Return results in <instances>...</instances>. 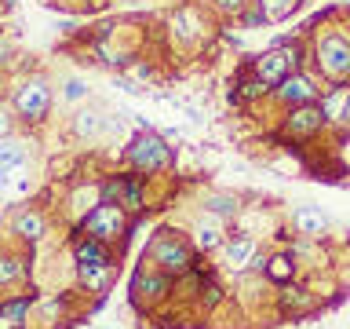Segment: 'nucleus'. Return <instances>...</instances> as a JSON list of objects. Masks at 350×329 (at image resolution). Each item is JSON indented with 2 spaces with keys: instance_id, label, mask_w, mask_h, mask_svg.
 Instances as JSON below:
<instances>
[{
  "instance_id": "19",
  "label": "nucleus",
  "mask_w": 350,
  "mask_h": 329,
  "mask_svg": "<svg viewBox=\"0 0 350 329\" xmlns=\"http://www.w3.org/2000/svg\"><path fill=\"white\" fill-rule=\"evenodd\" d=\"M197 245H201V249H215V245H219L215 223H201V227H197Z\"/></svg>"
},
{
  "instance_id": "8",
  "label": "nucleus",
  "mask_w": 350,
  "mask_h": 329,
  "mask_svg": "<svg viewBox=\"0 0 350 329\" xmlns=\"http://www.w3.org/2000/svg\"><path fill=\"white\" fill-rule=\"evenodd\" d=\"M314 92H317V88L306 81V77H299V73H288V77L278 84V95L284 99V103H292V106L314 103Z\"/></svg>"
},
{
  "instance_id": "5",
  "label": "nucleus",
  "mask_w": 350,
  "mask_h": 329,
  "mask_svg": "<svg viewBox=\"0 0 350 329\" xmlns=\"http://www.w3.org/2000/svg\"><path fill=\"white\" fill-rule=\"evenodd\" d=\"M48 103H51V92H48V84H44V81L22 84L18 95H15V106H18V114L26 121H40L44 114H48Z\"/></svg>"
},
{
  "instance_id": "2",
  "label": "nucleus",
  "mask_w": 350,
  "mask_h": 329,
  "mask_svg": "<svg viewBox=\"0 0 350 329\" xmlns=\"http://www.w3.org/2000/svg\"><path fill=\"white\" fill-rule=\"evenodd\" d=\"M77 263H81V278L92 285V289H103L106 267H109V256H106L103 241H95V238L77 241Z\"/></svg>"
},
{
  "instance_id": "16",
  "label": "nucleus",
  "mask_w": 350,
  "mask_h": 329,
  "mask_svg": "<svg viewBox=\"0 0 350 329\" xmlns=\"http://www.w3.org/2000/svg\"><path fill=\"white\" fill-rule=\"evenodd\" d=\"M120 194H124V205H128V208H139V205H142L139 175H128V180H120Z\"/></svg>"
},
{
  "instance_id": "21",
  "label": "nucleus",
  "mask_w": 350,
  "mask_h": 329,
  "mask_svg": "<svg viewBox=\"0 0 350 329\" xmlns=\"http://www.w3.org/2000/svg\"><path fill=\"white\" fill-rule=\"evenodd\" d=\"M135 289H146L150 296H157V293L168 289V278H142V274H139V278H135Z\"/></svg>"
},
{
  "instance_id": "25",
  "label": "nucleus",
  "mask_w": 350,
  "mask_h": 329,
  "mask_svg": "<svg viewBox=\"0 0 350 329\" xmlns=\"http://www.w3.org/2000/svg\"><path fill=\"white\" fill-rule=\"evenodd\" d=\"M8 128H11V121H8L4 110H0V136H8Z\"/></svg>"
},
{
  "instance_id": "18",
  "label": "nucleus",
  "mask_w": 350,
  "mask_h": 329,
  "mask_svg": "<svg viewBox=\"0 0 350 329\" xmlns=\"http://www.w3.org/2000/svg\"><path fill=\"white\" fill-rule=\"evenodd\" d=\"M295 0H259V8L267 11V19H281V15H288Z\"/></svg>"
},
{
  "instance_id": "28",
  "label": "nucleus",
  "mask_w": 350,
  "mask_h": 329,
  "mask_svg": "<svg viewBox=\"0 0 350 329\" xmlns=\"http://www.w3.org/2000/svg\"><path fill=\"white\" fill-rule=\"evenodd\" d=\"M339 121H343V125H350V99H347V106H343V117H339Z\"/></svg>"
},
{
  "instance_id": "26",
  "label": "nucleus",
  "mask_w": 350,
  "mask_h": 329,
  "mask_svg": "<svg viewBox=\"0 0 350 329\" xmlns=\"http://www.w3.org/2000/svg\"><path fill=\"white\" fill-rule=\"evenodd\" d=\"M8 183H11V169H0V191H4Z\"/></svg>"
},
{
  "instance_id": "23",
  "label": "nucleus",
  "mask_w": 350,
  "mask_h": 329,
  "mask_svg": "<svg viewBox=\"0 0 350 329\" xmlns=\"http://www.w3.org/2000/svg\"><path fill=\"white\" fill-rule=\"evenodd\" d=\"M77 132H81V136H92V132H98V117H95V114H81V121H77Z\"/></svg>"
},
{
  "instance_id": "4",
  "label": "nucleus",
  "mask_w": 350,
  "mask_h": 329,
  "mask_svg": "<svg viewBox=\"0 0 350 329\" xmlns=\"http://www.w3.org/2000/svg\"><path fill=\"white\" fill-rule=\"evenodd\" d=\"M317 62H321V70L332 73V77L350 73V40L347 37H325L317 44Z\"/></svg>"
},
{
  "instance_id": "3",
  "label": "nucleus",
  "mask_w": 350,
  "mask_h": 329,
  "mask_svg": "<svg viewBox=\"0 0 350 329\" xmlns=\"http://www.w3.org/2000/svg\"><path fill=\"white\" fill-rule=\"evenodd\" d=\"M84 230H88V238H95V241H113L117 234H124V212L109 202L95 205L92 212L84 216Z\"/></svg>"
},
{
  "instance_id": "9",
  "label": "nucleus",
  "mask_w": 350,
  "mask_h": 329,
  "mask_svg": "<svg viewBox=\"0 0 350 329\" xmlns=\"http://www.w3.org/2000/svg\"><path fill=\"white\" fill-rule=\"evenodd\" d=\"M321 121H325V110H321V106L303 103V106H295V110H292L288 128H292V132H314V128H321Z\"/></svg>"
},
{
  "instance_id": "15",
  "label": "nucleus",
  "mask_w": 350,
  "mask_h": 329,
  "mask_svg": "<svg viewBox=\"0 0 350 329\" xmlns=\"http://www.w3.org/2000/svg\"><path fill=\"white\" fill-rule=\"evenodd\" d=\"M22 161H26V150H22L18 143H4V147H0V169H18Z\"/></svg>"
},
{
  "instance_id": "24",
  "label": "nucleus",
  "mask_w": 350,
  "mask_h": 329,
  "mask_svg": "<svg viewBox=\"0 0 350 329\" xmlns=\"http://www.w3.org/2000/svg\"><path fill=\"white\" fill-rule=\"evenodd\" d=\"M84 92H88L84 81H70V84H66V99H81Z\"/></svg>"
},
{
  "instance_id": "13",
  "label": "nucleus",
  "mask_w": 350,
  "mask_h": 329,
  "mask_svg": "<svg viewBox=\"0 0 350 329\" xmlns=\"http://www.w3.org/2000/svg\"><path fill=\"white\" fill-rule=\"evenodd\" d=\"M226 252H230V263H234V267H245V260L252 256V238H245V234L234 238L226 245Z\"/></svg>"
},
{
  "instance_id": "22",
  "label": "nucleus",
  "mask_w": 350,
  "mask_h": 329,
  "mask_svg": "<svg viewBox=\"0 0 350 329\" xmlns=\"http://www.w3.org/2000/svg\"><path fill=\"white\" fill-rule=\"evenodd\" d=\"M22 274V263L18 260H0V282H15Z\"/></svg>"
},
{
  "instance_id": "1",
  "label": "nucleus",
  "mask_w": 350,
  "mask_h": 329,
  "mask_svg": "<svg viewBox=\"0 0 350 329\" xmlns=\"http://www.w3.org/2000/svg\"><path fill=\"white\" fill-rule=\"evenodd\" d=\"M128 158L139 172H157V169H168L172 164V147H164V139H157L153 132H142V136L131 139Z\"/></svg>"
},
{
  "instance_id": "14",
  "label": "nucleus",
  "mask_w": 350,
  "mask_h": 329,
  "mask_svg": "<svg viewBox=\"0 0 350 329\" xmlns=\"http://www.w3.org/2000/svg\"><path fill=\"white\" fill-rule=\"evenodd\" d=\"M347 99H350V88H339L336 95H328L325 103H321L325 117H332V121H339V117H343V106H347Z\"/></svg>"
},
{
  "instance_id": "27",
  "label": "nucleus",
  "mask_w": 350,
  "mask_h": 329,
  "mask_svg": "<svg viewBox=\"0 0 350 329\" xmlns=\"http://www.w3.org/2000/svg\"><path fill=\"white\" fill-rule=\"evenodd\" d=\"M215 4H219V8H226V11H230V8H241V0H215Z\"/></svg>"
},
{
  "instance_id": "12",
  "label": "nucleus",
  "mask_w": 350,
  "mask_h": 329,
  "mask_svg": "<svg viewBox=\"0 0 350 329\" xmlns=\"http://www.w3.org/2000/svg\"><path fill=\"white\" fill-rule=\"evenodd\" d=\"M26 307H29V300H26V296H22V300H11V304H4V307H0V322H4V326H11V329H18L22 315H26Z\"/></svg>"
},
{
  "instance_id": "11",
  "label": "nucleus",
  "mask_w": 350,
  "mask_h": 329,
  "mask_svg": "<svg viewBox=\"0 0 350 329\" xmlns=\"http://www.w3.org/2000/svg\"><path fill=\"white\" fill-rule=\"evenodd\" d=\"M15 230L22 238H29V241H37L40 234H44V219L37 216V212H22L18 219H15Z\"/></svg>"
},
{
  "instance_id": "10",
  "label": "nucleus",
  "mask_w": 350,
  "mask_h": 329,
  "mask_svg": "<svg viewBox=\"0 0 350 329\" xmlns=\"http://www.w3.org/2000/svg\"><path fill=\"white\" fill-rule=\"evenodd\" d=\"M292 223H295V230H299V234H321L328 219H325V212H321V208H314V205H303V208H295Z\"/></svg>"
},
{
  "instance_id": "20",
  "label": "nucleus",
  "mask_w": 350,
  "mask_h": 329,
  "mask_svg": "<svg viewBox=\"0 0 350 329\" xmlns=\"http://www.w3.org/2000/svg\"><path fill=\"white\" fill-rule=\"evenodd\" d=\"M204 208H208V212H219V216H230L237 208V202H234V197H208Z\"/></svg>"
},
{
  "instance_id": "6",
  "label": "nucleus",
  "mask_w": 350,
  "mask_h": 329,
  "mask_svg": "<svg viewBox=\"0 0 350 329\" xmlns=\"http://www.w3.org/2000/svg\"><path fill=\"white\" fill-rule=\"evenodd\" d=\"M292 62H295V51L292 48H273L267 55H259L256 73H259V81H267V84H281L284 77H288Z\"/></svg>"
},
{
  "instance_id": "7",
  "label": "nucleus",
  "mask_w": 350,
  "mask_h": 329,
  "mask_svg": "<svg viewBox=\"0 0 350 329\" xmlns=\"http://www.w3.org/2000/svg\"><path fill=\"white\" fill-rule=\"evenodd\" d=\"M153 256H157V263H161V267L168 271V274H183V271L193 263L190 249H186L179 238H157V245H153Z\"/></svg>"
},
{
  "instance_id": "17",
  "label": "nucleus",
  "mask_w": 350,
  "mask_h": 329,
  "mask_svg": "<svg viewBox=\"0 0 350 329\" xmlns=\"http://www.w3.org/2000/svg\"><path fill=\"white\" fill-rule=\"evenodd\" d=\"M267 274L273 282H288L292 278V260L288 256H273L270 263H267Z\"/></svg>"
}]
</instances>
